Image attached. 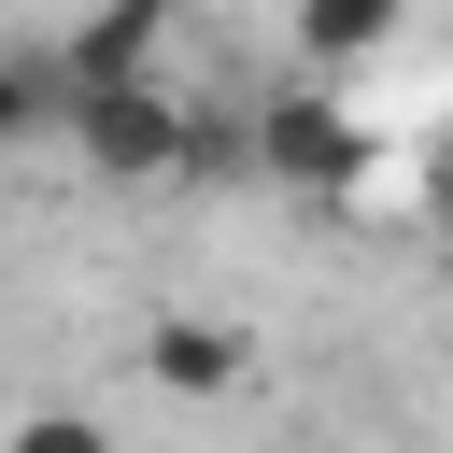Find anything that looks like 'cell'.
<instances>
[{
	"label": "cell",
	"mask_w": 453,
	"mask_h": 453,
	"mask_svg": "<svg viewBox=\"0 0 453 453\" xmlns=\"http://www.w3.org/2000/svg\"><path fill=\"white\" fill-rule=\"evenodd\" d=\"M382 28H396V0H297V42L311 57H368Z\"/></svg>",
	"instance_id": "obj_4"
},
{
	"label": "cell",
	"mask_w": 453,
	"mask_h": 453,
	"mask_svg": "<svg viewBox=\"0 0 453 453\" xmlns=\"http://www.w3.org/2000/svg\"><path fill=\"white\" fill-rule=\"evenodd\" d=\"M57 99H71L57 71H28V57H0V156H14V142H28V127H42Z\"/></svg>",
	"instance_id": "obj_5"
},
{
	"label": "cell",
	"mask_w": 453,
	"mask_h": 453,
	"mask_svg": "<svg viewBox=\"0 0 453 453\" xmlns=\"http://www.w3.org/2000/svg\"><path fill=\"white\" fill-rule=\"evenodd\" d=\"M0 453H113V425H85V411H28V425H0Z\"/></svg>",
	"instance_id": "obj_6"
},
{
	"label": "cell",
	"mask_w": 453,
	"mask_h": 453,
	"mask_svg": "<svg viewBox=\"0 0 453 453\" xmlns=\"http://www.w3.org/2000/svg\"><path fill=\"white\" fill-rule=\"evenodd\" d=\"M142 368H156L170 396H226V382H241V326H212V311H170V326L142 340Z\"/></svg>",
	"instance_id": "obj_3"
},
{
	"label": "cell",
	"mask_w": 453,
	"mask_h": 453,
	"mask_svg": "<svg viewBox=\"0 0 453 453\" xmlns=\"http://www.w3.org/2000/svg\"><path fill=\"white\" fill-rule=\"evenodd\" d=\"M241 156H255L269 184H297V198H340V184L368 170V127H354L340 99H311V85H283V99H255Z\"/></svg>",
	"instance_id": "obj_2"
},
{
	"label": "cell",
	"mask_w": 453,
	"mask_h": 453,
	"mask_svg": "<svg viewBox=\"0 0 453 453\" xmlns=\"http://www.w3.org/2000/svg\"><path fill=\"white\" fill-rule=\"evenodd\" d=\"M57 113H71L85 170H113V184H170V170H184V99H170V85H142V71H113V85H71Z\"/></svg>",
	"instance_id": "obj_1"
}]
</instances>
